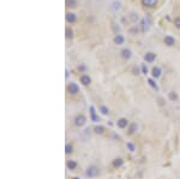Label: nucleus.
Listing matches in <instances>:
<instances>
[{
  "mask_svg": "<svg viewBox=\"0 0 180 179\" xmlns=\"http://www.w3.org/2000/svg\"><path fill=\"white\" fill-rule=\"evenodd\" d=\"M112 9H113L114 11H119V10L121 9V4H120L119 1H114V3L112 4Z\"/></svg>",
  "mask_w": 180,
  "mask_h": 179,
  "instance_id": "a878e982",
  "label": "nucleus"
},
{
  "mask_svg": "<svg viewBox=\"0 0 180 179\" xmlns=\"http://www.w3.org/2000/svg\"><path fill=\"white\" fill-rule=\"evenodd\" d=\"M161 74H162V71H161V69L159 67V66H154L153 67V70H151V76H153V78H160V76H161Z\"/></svg>",
  "mask_w": 180,
  "mask_h": 179,
  "instance_id": "f8f14e48",
  "label": "nucleus"
},
{
  "mask_svg": "<svg viewBox=\"0 0 180 179\" xmlns=\"http://www.w3.org/2000/svg\"><path fill=\"white\" fill-rule=\"evenodd\" d=\"M168 99H169L170 101L175 102V101L179 99V96H178V94H177L175 92H169V93H168Z\"/></svg>",
  "mask_w": 180,
  "mask_h": 179,
  "instance_id": "a211bd4d",
  "label": "nucleus"
},
{
  "mask_svg": "<svg viewBox=\"0 0 180 179\" xmlns=\"http://www.w3.org/2000/svg\"><path fill=\"white\" fill-rule=\"evenodd\" d=\"M113 41H114V43H115V45L121 46V45H124V42H125V37L122 35H120V34H117L115 36H114Z\"/></svg>",
  "mask_w": 180,
  "mask_h": 179,
  "instance_id": "6e6552de",
  "label": "nucleus"
},
{
  "mask_svg": "<svg viewBox=\"0 0 180 179\" xmlns=\"http://www.w3.org/2000/svg\"><path fill=\"white\" fill-rule=\"evenodd\" d=\"M120 54H121V58L125 60H128L131 56H132V52H131V50H128V48H124V50L120 52Z\"/></svg>",
  "mask_w": 180,
  "mask_h": 179,
  "instance_id": "0eeeda50",
  "label": "nucleus"
},
{
  "mask_svg": "<svg viewBox=\"0 0 180 179\" xmlns=\"http://www.w3.org/2000/svg\"><path fill=\"white\" fill-rule=\"evenodd\" d=\"M65 36H66V39H72L73 37V31L71 28H66V30H65Z\"/></svg>",
  "mask_w": 180,
  "mask_h": 179,
  "instance_id": "393cba45",
  "label": "nucleus"
},
{
  "mask_svg": "<svg viewBox=\"0 0 180 179\" xmlns=\"http://www.w3.org/2000/svg\"><path fill=\"white\" fill-rule=\"evenodd\" d=\"M65 19H66L67 23H75L77 21V16L75 13H72V12H67L66 16H65Z\"/></svg>",
  "mask_w": 180,
  "mask_h": 179,
  "instance_id": "9d476101",
  "label": "nucleus"
},
{
  "mask_svg": "<svg viewBox=\"0 0 180 179\" xmlns=\"http://www.w3.org/2000/svg\"><path fill=\"white\" fill-rule=\"evenodd\" d=\"M79 82L83 85H89L90 83H91V78L89 77V75H82L79 77Z\"/></svg>",
  "mask_w": 180,
  "mask_h": 179,
  "instance_id": "1a4fd4ad",
  "label": "nucleus"
},
{
  "mask_svg": "<svg viewBox=\"0 0 180 179\" xmlns=\"http://www.w3.org/2000/svg\"><path fill=\"white\" fill-rule=\"evenodd\" d=\"M126 148H127V150H130L131 153H133V151L136 150V145H135L132 142H127V143H126Z\"/></svg>",
  "mask_w": 180,
  "mask_h": 179,
  "instance_id": "b1692460",
  "label": "nucleus"
},
{
  "mask_svg": "<svg viewBox=\"0 0 180 179\" xmlns=\"http://www.w3.org/2000/svg\"><path fill=\"white\" fill-rule=\"evenodd\" d=\"M137 130H138V124H137V123H131V124L128 125L127 132H128V135H133V134H136Z\"/></svg>",
  "mask_w": 180,
  "mask_h": 179,
  "instance_id": "4468645a",
  "label": "nucleus"
},
{
  "mask_svg": "<svg viewBox=\"0 0 180 179\" xmlns=\"http://www.w3.org/2000/svg\"><path fill=\"white\" fill-rule=\"evenodd\" d=\"M66 5L67 7L75 9V7H77V0H66Z\"/></svg>",
  "mask_w": 180,
  "mask_h": 179,
  "instance_id": "4be33fe9",
  "label": "nucleus"
},
{
  "mask_svg": "<svg viewBox=\"0 0 180 179\" xmlns=\"http://www.w3.org/2000/svg\"><path fill=\"white\" fill-rule=\"evenodd\" d=\"M130 19H131V22L136 23L138 19H139V16H138V13H136V12H131L130 13Z\"/></svg>",
  "mask_w": 180,
  "mask_h": 179,
  "instance_id": "412c9836",
  "label": "nucleus"
},
{
  "mask_svg": "<svg viewBox=\"0 0 180 179\" xmlns=\"http://www.w3.org/2000/svg\"><path fill=\"white\" fill-rule=\"evenodd\" d=\"M67 92L71 94V95H76L79 93V87L77 83H73V82H70L69 85H67Z\"/></svg>",
  "mask_w": 180,
  "mask_h": 179,
  "instance_id": "7ed1b4c3",
  "label": "nucleus"
},
{
  "mask_svg": "<svg viewBox=\"0 0 180 179\" xmlns=\"http://www.w3.org/2000/svg\"><path fill=\"white\" fill-rule=\"evenodd\" d=\"M142 71H143V74H148V67L145 66V64H142Z\"/></svg>",
  "mask_w": 180,
  "mask_h": 179,
  "instance_id": "c85d7f7f",
  "label": "nucleus"
},
{
  "mask_svg": "<svg viewBox=\"0 0 180 179\" xmlns=\"http://www.w3.org/2000/svg\"><path fill=\"white\" fill-rule=\"evenodd\" d=\"M155 59H156V54L153 52H146L144 54V60L146 63H153V61H155Z\"/></svg>",
  "mask_w": 180,
  "mask_h": 179,
  "instance_id": "423d86ee",
  "label": "nucleus"
},
{
  "mask_svg": "<svg viewBox=\"0 0 180 179\" xmlns=\"http://www.w3.org/2000/svg\"><path fill=\"white\" fill-rule=\"evenodd\" d=\"M73 179H79V178H73Z\"/></svg>",
  "mask_w": 180,
  "mask_h": 179,
  "instance_id": "c756f323",
  "label": "nucleus"
},
{
  "mask_svg": "<svg viewBox=\"0 0 180 179\" xmlns=\"http://www.w3.org/2000/svg\"><path fill=\"white\" fill-rule=\"evenodd\" d=\"M163 42H165V45L172 47V46L175 45V39L173 36H170V35H167L165 39H163Z\"/></svg>",
  "mask_w": 180,
  "mask_h": 179,
  "instance_id": "9b49d317",
  "label": "nucleus"
},
{
  "mask_svg": "<svg viewBox=\"0 0 180 179\" xmlns=\"http://www.w3.org/2000/svg\"><path fill=\"white\" fill-rule=\"evenodd\" d=\"M85 176L89 177V178L99 177V176H100V168L96 167V166H94V165L89 166V167L85 169Z\"/></svg>",
  "mask_w": 180,
  "mask_h": 179,
  "instance_id": "f257e3e1",
  "label": "nucleus"
},
{
  "mask_svg": "<svg viewBox=\"0 0 180 179\" xmlns=\"http://www.w3.org/2000/svg\"><path fill=\"white\" fill-rule=\"evenodd\" d=\"M150 24H151L150 18L148 17V16H146V17H144V18L142 19V30H143V31L149 30V28H150Z\"/></svg>",
  "mask_w": 180,
  "mask_h": 179,
  "instance_id": "39448f33",
  "label": "nucleus"
},
{
  "mask_svg": "<svg viewBox=\"0 0 180 179\" xmlns=\"http://www.w3.org/2000/svg\"><path fill=\"white\" fill-rule=\"evenodd\" d=\"M148 83H149V85L154 89V90H156V92H159V85L156 84V82L153 79V78H148Z\"/></svg>",
  "mask_w": 180,
  "mask_h": 179,
  "instance_id": "aec40b11",
  "label": "nucleus"
},
{
  "mask_svg": "<svg viewBox=\"0 0 180 179\" xmlns=\"http://www.w3.org/2000/svg\"><path fill=\"white\" fill-rule=\"evenodd\" d=\"M100 112H101L102 116H108L109 114V109H108L107 106H104V105H101L100 106Z\"/></svg>",
  "mask_w": 180,
  "mask_h": 179,
  "instance_id": "6ab92c4d",
  "label": "nucleus"
},
{
  "mask_svg": "<svg viewBox=\"0 0 180 179\" xmlns=\"http://www.w3.org/2000/svg\"><path fill=\"white\" fill-rule=\"evenodd\" d=\"M65 153H66L67 155H69V154H72L73 153V145L70 144V143H67L66 145H65Z\"/></svg>",
  "mask_w": 180,
  "mask_h": 179,
  "instance_id": "5701e85b",
  "label": "nucleus"
},
{
  "mask_svg": "<svg viewBox=\"0 0 180 179\" xmlns=\"http://www.w3.org/2000/svg\"><path fill=\"white\" fill-rule=\"evenodd\" d=\"M130 125V123H128V120L126 119V118H119L118 120H117V126L119 127V129H125V127H127Z\"/></svg>",
  "mask_w": 180,
  "mask_h": 179,
  "instance_id": "20e7f679",
  "label": "nucleus"
},
{
  "mask_svg": "<svg viewBox=\"0 0 180 179\" xmlns=\"http://www.w3.org/2000/svg\"><path fill=\"white\" fill-rule=\"evenodd\" d=\"M90 116H91V119H93L94 121H97V120H99V119H97V118H96V113H95V108L93 107V106H91V107H90Z\"/></svg>",
  "mask_w": 180,
  "mask_h": 179,
  "instance_id": "bb28decb",
  "label": "nucleus"
},
{
  "mask_svg": "<svg viewBox=\"0 0 180 179\" xmlns=\"http://www.w3.org/2000/svg\"><path fill=\"white\" fill-rule=\"evenodd\" d=\"M66 166H67L69 169L73 171V169H76V167H77V162L73 161V160H69V161L66 162Z\"/></svg>",
  "mask_w": 180,
  "mask_h": 179,
  "instance_id": "f3484780",
  "label": "nucleus"
},
{
  "mask_svg": "<svg viewBox=\"0 0 180 179\" xmlns=\"http://www.w3.org/2000/svg\"><path fill=\"white\" fill-rule=\"evenodd\" d=\"M104 131H106V129L102 125H96L94 127V132L97 135H102V134H104Z\"/></svg>",
  "mask_w": 180,
  "mask_h": 179,
  "instance_id": "dca6fc26",
  "label": "nucleus"
},
{
  "mask_svg": "<svg viewBox=\"0 0 180 179\" xmlns=\"http://www.w3.org/2000/svg\"><path fill=\"white\" fill-rule=\"evenodd\" d=\"M112 165H113L114 168H119V167H121L122 165H124V160H122L121 158H115L112 161Z\"/></svg>",
  "mask_w": 180,
  "mask_h": 179,
  "instance_id": "ddd939ff",
  "label": "nucleus"
},
{
  "mask_svg": "<svg viewBox=\"0 0 180 179\" xmlns=\"http://www.w3.org/2000/svg\"><path fill=\"white\" fill-rule=\"evenodd\" d=\"M85 123H87V118H85L84 114H78V116H76V118H75V124H76V126L82 127V126L85 125Z\"/></svg>",
  "mask_w": 180,
  "mask_h": 179,
  "instance_id": "f03ea898",
  "label": "nucleus"
},
{
  "mask_svg": "<svg viewBox=\"0 0 180 179\" xmlns=\"http://www.w3.org/2000/svg\"><path fill=\"white\" fill-rule=\"evenodd\" d=\"M174 25H175L178 29H180V17H175V18H174Z\"/></svg>",
  "mask_w": 180,
  "mask_h": 179,
  "instance_id": "cd10ccee",
  "label": "nucleus"
},
{
  "mask_svg": "<svg viewBox=\"0 0 180 179\" xmlns=\"http://www.w3.org/2000/svg\"><path fill=\"white\" fill-rule=\"evenodd\" d=\"M142 4L146 7H155L157 5V0H142Z\"/></svg>",
  "mask_w": 180,
  "mask_h": 179,
  "instance_id": "2eb2a0df",
  "label": "nucleus"
}]
</instances>
